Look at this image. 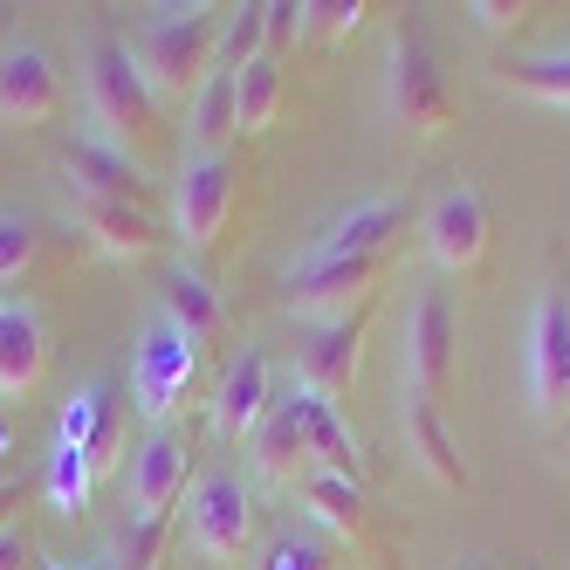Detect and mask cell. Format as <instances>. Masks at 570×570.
Returning a JSON list of instances; mask_svg holds the SVG:
<instances>
[{
  "label": "cell",
  "mask_w": 570,
  "mask_h": 570,
  "mask_svg": "<svg viewBox=\"0 0 570 570\" xmlns=\"http://www.w3.org/2000/svg\"><path fill=\"white\" fill-rule=\"evenodd\" d=\"M220 14L227 8H151L131 35V62L145 69V83L158 97H186L214 76V49H220Z\"/></svg>",
  "instance_id": "1"
},
{
  "label": "cell",
  "mask_w": 570,
  "mask_h": 570,
  "mask_svg": "<svg viewBox=\"0 0 570 570\" xmlns=\"http://www.w3.org/2000/svg\"><path fill=\"white\" fill-rule=\"evenodd\" d=\"M83 97L97 117V138H110L117 151H145L158 138V90L145 83V69L131 62V49L117 35H97L83 56Z\"/></svg>",
  "instance_id": "2"
},
{
  "label": "cell",
  "mask_w": 570,
  "mask_h": 570,
  "mask_svg": "<svg viewBox=\"0 0 570 570\" xmlns=\"http://www.w3.org/2000/svg\"><path fill=\"white\" fill-rule=\"evenodd\" d=\"M199 357H207V344H193L179 323H166V316H151L138 331V351H131V413L145 426H173V413L199 385Z\"/></svg>",
  "instance_id": "3"
},
{
  "label": "cell",
  "mask_w": 570,
  "mask_h": 570,
  "mask_svg": "<svg viewBox=\"0 0 570 570\" xmlns=\"http://www.w3.org/2000/svg\"><path fill=\"white\" fill-rule=\"evenodd\" d=\"M385 110L399 138H440L454 125V97H446V76L426 49V35L413 21L392 28V56H385Z\"/></svg>",
  "instance_id": "4"
},
{
  "label": "cell",
  "mask_w": 570,
  "mask_h": 570,
  "mask_svg": "<svg viewBox=\"0 0 570 570\" xmlns=\"http://www.w3.org/2000/svg\"><path fill=\"white\" fill-rule=\"evenodd\" d=\"M392 255H364V262H344V255H303L289 268V309L309 316V323H331V316H351V303H372V289L385 282Z\"/></svg>",
  "instance_id": "5"
},
{
  "label": "cell",
  "mask_w": 570,
  "mask_h": 570,
  "mask_svg": "<svg viewBox=\"0 0 570 570\" xmlns=\"http://www.w3.org/2000/svg\"><path fill=\"white\" fill-rule=\"evenodd\" d=\"M227 207H234V166H227V151H186L179 158V186H173V227H179V240H186L193 255L220 240Z\"/></svg>",
  "instance_id": "6"
},
{
  "label": "cell",
  "mask_w": 570,
  "mask_h": 570,
  "mask_svg": "<svg viewBox=\"0 0 570 570\" xmlns=\"http://www.w3.org/2000/svg\"><path fill=\"white\" fill-rule=\"evenodd\" d=\"M248 529H255V502L234 474H207L186 502V543L207 557V563H240L248 550Z\"/></svg>",
  "instance_id": "7"
},
{
  "label": "cell",
  "mask_w": 570,
  "mask_h": 570,
  "mask_svg": "<svg viewBox=\"0 0 570 570\" xmlns=\"http://www.w3.org/2000/svg\"><path fill=\"white\" fill-rule=\"evenodd\" d=\"M62 173H69V193L117 199V207L151 214V179H145V166H138L131 151H117L110 138H97V131L62 138Z\"/></svg>",
  "instance_id": "8"
},
{
  "label": "cell",
  "mask_w": 570,
  "mask_h": 570,
  "mask_svg": "<svg viewBox=\"0 0 570 570\" xmlns=\"http://www.w3.org/2000/svg\"><path fill=\"white\" fill-rule=\"evenodd\" d=\"M570 405V296L550 289L529 316V413L557 420Z\"/></svg>",
  "instance_id": "9"
},
{
  "label": "cell",
  "mask_w": 570,
  "mask_h": 570,
  "mask_svg": "<svg viewBox=\"0 0 570 570\" xmlns=\"http://www.w3.org/2000/svg\"><path fill=\"white\" fill-rule=\"evenodd\" d=\"M186 468H193V446L173 426H151L131 461H125V509L131 515H173V502L186 495Z\"/></svg>",
  "instance_id": "10"
},
{
  "label": "cell",
  "mask_w": 570,
  "mask_h": 570,
  "mask_svg": "<svg viewBox=\"0 0 570 570\" xmlns=\"http://www.w3.org/2000/svg\"><path fill=\"white\" fill-rule=\"evenodd\" d=\"M62 110V69L42 42H8L0 49V125H49Z\"/></svg>",
  "instance_id": "11"
},
{
  "label": "cell",
  "mask_w": 570,
  "mask_h": 570,
  "mask_svg": "<svg viewBox=\"0 0 570 570\" xmlns=\"http://www.w3.org/2000/svg\"><path fill=\"white\" fill-rule=\"evenodd\" d=\"M454 303H446V289H426L413 303V316H405V379H413L420 399H446V385H454Z\"/></svg>",
  "instance_id": "12"
},
{
  "label": "cell",
  "mask_w": 570,
  "mask_h": 570,
  "mask_svg": "<svg viewBox=\"0 0 570 570\" xmlns=\"http://www.w3.org/2000/svg\"><path fill=\"white\" fill-rule=\"evenodd\" d=\"M357 357H364V309L331 316V323H303V337H296V385L337 399L357 379Z\"/></svg>",
  "instance_id": "13"
},
{
  "label": "cell",
  "mask_w": 570,
  "mask_h": 570,
  "mask_svg": "<svg viewBox=\"0 0 570 570\" xmlns=\"http://www.w3.org/2000/svg\"><path fill=\"white\" fill-rule=\"evenodd\" d=\"M426 248L446 275H474L488 262V199L474 186H446L426 214Z\"/></svg>",
  "instance_id": "14"
},
{
  "label": "cell",
  "mask_w": 570,
  "mask_h": 570,
  "mask_svg": "<svg viewBox=\"0 0 570 570\" xmlns=\"http://www.w3.org/2000/svg\"><path fill=\"white\" fill-rule=\"evenodd\" d=\"M399 234H405V199L372 193V199H351L344 214L323 220L303 255H344V262H364V255H392Z\"/></svg>",
  "instance_id": "15"
},
{
  "label": "cell",
  "mask_w": 570,
  "mask_h": 570,
  "mask_svg": "<svg viewBox=\"0 0 570 570\" xmlns=\"http://www.w3.org/2000/svg\"><path fill=\"white\" fill-rule=\"evenodd\" d=\"M56 446H76L97 474L117 461V446H125V399H110V379H90L76 385V399L62 405V433Z\"/></svg>",
  "instance_id": "16"
},
{
  "label": "cell",
  "mask_w": 570,
  "mask_h": 570,
  "mask_svg": "<svg viewBox=\"0 0 570 570\" xmlns=\"http://www.w3.org/2000/svg\"><path fill=\"white\" fill-rule=\"evenodd\" d=\"M49 379V323L35 303L0 296V399H28Z\"/></svg>",
  "instance_id": "17"
},
{
  "label": "cell",
  "mask_w": 570,
  "mask_h": 570,
  "mask_svg": "<svg viewBox=\"0 0 570 570\" xmlns=\"http://www.w3.org/2000/svg\"><path fill=\"white\" fill-rule=\"evenodd\" d=\"M69 214H76V234H90V248L110 255V262H145V255H158V240H166L151 214L117 207V199L69 193Z\"/></svg>",
  "instance_id": "18"
},
{
  "label": "cell",
  "mask_w": 570,
  "mask_h": 570,
  "mask_svg": "<svg viewBox=\"0 0 570 570\" xmlns=\"http://www.w3.org/2000/svg\"><path fill=\"white\" fill-rule=\"evenodd\" d=\"M275 413V385H268V351H240L227 372H220V385H214V426L227 433V440H255V426Z\"/></svg>",
  "instance_id": "19"
},
{
  "label": "cell",
  "mask_w": 570,
  "mask_h": 570,
  "mask_svg": "<svg viewBox=\"0 0 570 570\" xmlns=\"http://www.w3.org/2000/svg\"><path fill=\"white\" fill-rule=\"evenodd\" d=\"M296 495H303V509H309L323 529H337V537H351L357 550H379V537H372V509H364V488H357V474L309 468V474L296 481Z\"/></svg>",
  "instance_id": "20"
},
{
  "label": "cell",
  "mask_w": 570,
  "mask_h": 570,
  "mask_svg": "<svg viewBox=\"0 0 570 570\" xmlns=\"http://www.w3.org/2000/svg\"><path fill=\"white\" fill-rule=\"evenodd\" d=\"M405 454H413L440 488H468V461H461V440H454V426H446L440 399L405 392Z\"/></svg>",
  "instance_id": "21"
},
{
  "label": "cell",
  "mask_w": 570,
  "mask_h": 570,
  "mask_svg": "<svg viewBox=\"0 0 570 570\" xmlns=\"http://www.w3.org/2000/svg\"><path fill=\"white\" fill-rule=\"evenodd\" d=\"M158 316L166 323H179V331L193 337V344H214L220 331H227V309H220V289L199 268H166V282H158Z\"/></svg>",
  "instance_id": "22"
},
{
  "label": "cell",
  "mask_w": 570,
  "mask_h": 570,
  "mask_svg": "<svg viewBox=\"0 0 570 570\" xmlns=\"http://www.w3.org/2000/svg\"><path fill=\"white\" fill-rule=\"evenodd\" d=\"M255 468L268 474V481H303L309 468H316V446H309V433H303V420H296V405L289 399H275V413L255 426Z\"/></svg>",
  "instance_id": "23"
},
{
  "label": "cell",
  "mask_w": 570,
  "mask_h": 570,
  "mask_svg": "<svg viewBox=\"0 0 570 570\" xmlns=\"http://www.w3.org/2000/svg\"><path fill=\"white\" fill-rule=\"evenodd\" d=\"M289 405H296V420H303V433H309V446H316V468L351 474V468H357V440H351V433H344V420H337V399H323V392L296 385V392H289Z\"/></svg>",
  "instance_id": "24"
},
{
  "label": "cell",
  "mask_w": 570,
  "mask_h": 570,
  "mask_svg": "<svg viewBox=\"0 0 570 570\" xmlns=\"http://www.w3.org/2000/svg\"><path fill=\"white\" fill-rule=\"evenodd\" d=\"M234 131H240V76L214 69L193 90V151H220Z\"/></svg>",
  "instance_id": "25"
},
{
  "label": "cell",
  "mask_w": 570,
  "mask_h": 570,
  "mask_svg": "<svg viewBox=\"0 0 570 570\" xmlns=\"http://www.w3.org/2000/svg\"><path fill=\"white\" fill-rule=\"evenodd\" d=\"M495 83L515 90V97H537V104H550V110H570V49L502 62V69H495Z\"/></svg>",
  "instance_id": "26"
},
{
  "label": "cell",
  "mask_w": 570,
  "mask_h": 570,
  "mask_svg": "<svg viewBox=\"0 0 570 570\" xmlns=\"http://www.w3.org/2000/svg\"><path fill=\"white\" fill-rule=\"evenodd\" d=\"M90 488H97V468L76 454V446H49V468H42V495L56 515H83L90 509Z\"/></svg>",
  "instance_id": "27"
},
{
  "label": "cell",
  "mask_w": 570,
  "mask_h": 570,
  "mask_svg": "<svg viewBox=\"0 0 570 570\" xmlns=\"http://www.w3.org/2000/svg\"><path fill=\"white\" fill-rule=\"evenodd\" d=\"M255 56H268V21H262V0H255V8H227V14H220V49H214V69L240 76Z\"/></svg>",
  "instance_id": "28"
},
{
  "label": "cell",
  "mask_w": 570,
  "mask_h": 570,
  "mask_svg": "<svg viewBox=\"0 0 570 570\" xmlns=\"http://www.w3.org/2000/svg\"><path fill=\"white\" fill-rule=\"evenodd\" d=\"M282 56H255L240 69V131H268L275 110H282Z\"/></svg>",
  "instance_id": "29"
},
{
  "label": "cell",
  "mask_w": 570,
  "mask_h": 570,
  "mask_svg": "<svg viewBox=\"0 0 570 570\" xmlns=\"http://www.w3.org/2000/svg\"><path fill=\"white\" fill-rule=\"evenodd\" d=\"M255 570H344V557L323 537H309V529H282V537L255 557Z\"/></svg>",
  "instance_id": "30"
},
{
  "label": "cell",
  "mask_w": 570,
  "mask_h": 570,
  "mask_svg": "<svg viewBox=\"0 0 570 570\" xmlns=\"http://www.w3.org/2000/svg\"><path fill=\"white\" fill-rule=\"evenodd\" d=\"M166 537H173V515H131L125 537H117V570H158Z\"/></svg>",
  "instance_id": "31"
},
{
  "label": "cell",
  "mask_w": 570,
  "mask_h": 570,
  "mask_svg": "<svg viewBox=\"0 0 570 570\" xmlns=\"http://www.w3.org/2000/svg\"><path fill=\"white\" fill-rule=\"evenodd\" d=\"M35 255H42V234H35L28 214H0V289L8 282H21L35 268Z\"/></svg>",
  "instance_id": "32"
},
{
  "label": "cell",
  "mask_w": 570,
  "mask_h": 570,
  "mask_svg": "<svg viewBox=\"0 0 570 570\" xmlns=\"http://www.w3.org/2000/svg\"><path fill=\"white\" fill-rule=\"evenodd\" d=\"M364 0H309L303 8V28H316V35H357L364 28Z\"/></svg>",
  "instance_id": "33"
},
{
  "label": "cell",
  "mask_w": 570,
  "mask_h": 570,
  "mask_svg": "<svg viewBox=\"0 0 570 570\" xmlns=\"http://www.w3.org/2000/svg\"><path fill=\"white\" fill-rule=\"evenodd\" d=\"M262 21H268V56H282L303 35V8H296V0H262Z\"/></svg>",
  "instance_id": "34"
},
{
  "label": "cell",
  "mask_w": 570,
  "mask_h": 570,
  "mask_svg": "<svg viewBox=\"0 0 570 570\" xmlns=\"http://www.w3.org/2000/svg\"><path fill=\"white\" fill-rule=\"evenodd\" d=\"M468 14H474L481 28H495V35H502V28H522V21H529V8H522V0H515V8H509V0H474Z\"/></svg>",
  "instance_id": "35"
},
{
  "label": "cell",
  "mask_w": 570,
  "mask_h": 570,
  "mask_svg": "<svg viewBox=\"0 0 570 570\" xmlns=\"http://www.w3.org/2000/svg\"><path fill=\"white\" fill-rule=\"evenodd\" d=\"M0 570H28V537L21 529H0Z\"/></svg>",
  "instance_id": "36"
},
{
  "label": "cell",
  "mask_w": 570,
  "mask_h": 570,
  "mask_svg": "<svg viewBox=\"0 0 570 570\" xmlns=\"http://www.w3.org/2000/svg\"><path fill=\"white\" fill-rule=\"evenodd\" d=\"M14 502H21V481H0V529H14Z\"/></svg>",
  "instance_id": "37"
},
{
  "label": "cell",
  "mask_w": 570,
  "mask_h": 570,
  "mask_svg": "<svg viewBox=\"0 0 570 570\" xmlns=\"http://www.w3.org/2000/svg\"><path fill=\"white\" fill-rule=\"evenodd\" d=\"M563 454H570V420H563Z\"/></svg>",
  "instance_id": "38"
},
{
  "label": "cell",
  "mask_w": 570,
  "mask_h": 570,
  "mask_svg": "<svg viewBox=\"0 0 570 570\" xmlns=\"http://www.w3.org/2000/svg\"><path fill=\"white\" fill-rule=\"evenodd\" d=\"M42 570H69V563H42Z\"/></svg>",
  "instance_id": "39"
},
{
  "label": "cell",
  "mask_w": 570,
  "mask_h": 570,
  "mask_svg": "<svg viewBox=\"0 0 570 570\" xmlns=\"http://www.w3.org/2000/svg\"><path fill=\"white\" fill-rule=\"evenodd\" d=\"M0 446H8V440H0ZM0 481H8V474H0Z\"/></svg>",
  "instance_id": "40"
}]
</instances>
